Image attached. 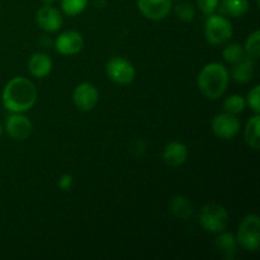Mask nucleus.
Listing matches in <instances>:
<instances>
[{
	"instance_id": "obj_1",
	"label": "nucleus",
	"mask_w": 260,
	"mask_h": 260,
	"mask_svg": "<svg viewBox=\"0 0 260 260\" xmlns=\"http://www.w3.org/2000/svg\"><path fill=\"white\" fill-rule=\"evenodd\" d=\"M3 106L13 113H22L29 111L37 101V89L35 84L27 78H13L4 86L2 95Z\"/></svg>"
},
{
	"instance_id": "obj_2",
	"label": "nucleus",
	"mask_w": 260,
	"mask_h": 260,
	"mask_svg": "<svg viewBox=\"0 0 260 260\" xmlns=\"http://www.w3.org/2000/svg\"><path fill=\"white\" fill-rule=\"evenodd\" d=\"M229 71L222 63H207L198 75V88L206 98L215 101L226 91L229 85Z\"/></svg>"
},
{
	"instance_id": "obj_3",
	"label": "nucleus",
	"mask_w": 260,
	"mask_h": 260,
	"mask_svg": "<svg viewBox=\"0 0 260 260\" xmlns=\"http://www.w3.org/2000/svg\"><path fill=\"white\" fill-rule=\"evenodd\" d=\"M233 24L226 17L220 14H210L205 23L206 40L211 45H223L233 37Z\"/></svg>"
},
{
	"instance_id": "obj_4",
	"label": "nucleus",
	"mask_w": 260,
	"mask_h": 260,
	"mask_svg": "<svg viewBox=\"0 0 260 260\" xmlns=\"http://www.w3.org/2000/svg\"><path fill=\"white\" fill-rule=\"evenodd\" d=\"M200 223L208 233H222L229 225L228 211L217 203H207L200 212Z\"/></svg>"
},
{
	"instance_id": "obj_5",
	"label": "nucleus",
	"mask_w": 260,
	"mask_h": 260,
	"mask_svg": "<svg viewBox=\"0 0 260 260\" xmlns=\"http://www.w3.org/2000/svg\"><path fill=\"white\" fill-rule=\"evenodd\" d=\"M238 244L248 251H258L260 246V218L255 213L244 217L239 226Z\"/></svg>"
},
{
	"instance_id": "obj_6",
	"label": "nucleus",
	"mask_w": 260,
	"mask_h": 260,
	"mask_svg": "<svg viewBox=\"0 0 260 260\" xmlns=\"http://www.w3.org/2000/svg\"><path fill=\"white\" fill-rule=\"evenodd\" d=\"M106 71L108 78L119 85H127L134 81L136 71L134 65L127 58L116 56L107 62Z\"/></svg>"
},
{
	"instance_id": "obj_7",
	"label": "nucleus",
	"mask_w": 260,
	"mask_h": 260,
	"mask_svg": "<svg viewBox=\"0 0 260 260\" xmlns=\"http://www.w3.org/2000/svg\"><path fill=\"white\" fill-rule=\"evenodd\" d=\"M213 134L222 140H233L240 131V121L236 114L225 112L215 116L211 122Z\"/></svg>"
},
{
	"instance_id": "obj_8",
	"label": "nucleus",
	"mask_w": 260,
	"mask_h": 260,
	"mask_svg": "<svg viewBox=\"0 0 260 260\" xmlns=\"http://www.w3.org/2000/svg\"><path fill=\"white\" fill-rule=\"evenodd\" d=\"M74 104L83 112H89L95 108L99 101L98 89L90 83H81L75 88L73 93Z\"/></svg>"
},
{
	"instance_id": "obj_9",
	"label": "nucleus",
	"mask_w": 260,
	"mask_h": 260,
	"mask_svg": "<svg viewBox=\"0 0 260 260\" xmlns=\"http://www.w3.org/2000/svg\"><path fill=\"white\" fill-rule=\"evenodd\" d=\"M5 129L13 140L23 141V140H27L32 134V122L23 114L14 113L7 118Z\"/></svg>"
},
{
	"instance_id": "obj_10",
	"label": "nucleus",
	"mask_w": 260,
	"mask_h": 260,
	"mask_svg": "<svg viewBox=\"0 0 260 260\" xmlns=\"http://www.w3.org/2000/svg\"><path fill=\"white\" fill-rule=\"evenodd\" d=\"M141 14L151 20H161L172 10V0H137Z\"/></svg>"
},
{
	"instance_id": "obj_11",
	"label": "nucleus",
	"mask_w": 260,
	"mask_h": 260,
	"mask_svg": "<svg viewBox=\"0 0 260 260\" xmlns=\"http://www.w3.org/2000/svg\"><path fill=\"white\" fill-rule=\"evenodd\" d=\"M84 46L83 36L75 30H66L56 38V51L61 55L71 56L80 52Z\"/></svg>"
},
{
	"instance_id": "obj_12",
	"label": "nucleus",
	"mask_w": 260,
	"mask_h": 260,
	"mask_svg": "<svg viewBox=\"0 0 260 260\" xmlns=\"http://www.w3.org/2000/svg\"><path fill=\"white\" fill-rule=\"evenodd\" d=\"M37 24L40 25L41 29L46 32H56L62 27V17L60 12L52 5H43L38 9L37 15H36Z\"/></svg>"
},
{
	"instance_id": "obj_13",
	"label": "nucleus",
	"mask_w": 260,
	"mask_h": 260,
	"mask_svg": "<svg viewBox=\"0 0 260 260\" xmlns=\"http://www.w3.org/2000/svg\"><path fill=\"white\" fill-rule=\"evenodd\" d=\"M188 157V149L184 144L178 141H173L165 146L164 154H162V159H164L165 164L169 167H180L184 164L185 160Z\"/></svg>"
},
{
	"instance_id": "obj_14",
	"label": "nucleus",
	"mask_w": 260,
	"mask_h": 260,
	"mask_svg": "<svg viewBox=\"0 0 260 260\" xmlns=\"http://www.w3.org/2000/svg\"><path fill=\"white\" fill-rule=\"evenodd\" d=\"M28 69H29V73L35 78H46L52 71V60L46 53H35L29 58Z\"/></svg>"
},
{
	"instance_id": "obj_15",
	"label": "nucleus",
	"mask_w": 260,
	"mask_h": 260,
	"mask_svg": "<svg viewBox=\"0 0 260 260\" xmlns=\"http://www.w3.org/2000/svg\"><path fill=\"white\" fill-rule=\"evenodd\" d=\"M233 78L236 83L246 84L254 78V60L244 56L240 61L234 63Z\"/></svg>"
},
{
	"instance_id": "obj_16",
	"label": "nucleus",
	"mask_w": 260,
	"mask_h": 260,
	"mask_svg": "<svg viewBox=\"0 0 260 260\" xmlns=\"http://www.w3.org/2000/svg\"><path fill=\"white\" fill-rule=\"evenodd\" d=\"M218 4H220L221 14L228 17H243L249 10L248 0H221Z\"/></svg>"
},
{
	"instance_id": "obj_17",
	"label": "nucleus",
	"mask_w": 260,
	"mask_h": 260,
	"mask_svg": "<svg viewBox=\"0 0 260 260\" xmlns=\"http://www.w3.org/2000/svg\"><path fill=\"white\" fill-rule=\"evenodd\" d=\"M216 248L222 254L225 259L231 260L235 258L236 250H238V241L233 234H222L216 239Z\"/></svg>"
},
{
	"instance_id": "obj_18",
	"label": "nucleus",
	"mask_w": 260,
	"mask_h": 260,
	"mask_svg": "<svg viewBox=\"0 0 260 260\" xmlns=\"http://www.w3.org/2000/svg\"><path fill=\"white\" fill-rule=\"evenodd\" d=\"M170 212L178 218H182V220H187L192 216L193 213V207L192 203L189 202L187 197L184 196H175L170 201Z\"/></svg>"
},
{
	"instance_id": "obj_19",
	"label": "nucleus",
	"mask_w": 260,
	"mask_h": 260,
	"mask_svg": "<svg viewBox=\"0 0 260 260\" xmlns=\"http://www.w3.org/2000/svg\"><path fill=\"white\" fill-rule=\"evenodd\" d=\"M259 127H260V116L255 113V116L251 117L246 123L245 128V141L251 149H260V139H259Z\"/></svg>"
},
{
	"instance_id": "obj_20",
	"label": "nucleus",
	"mask_w": 260,
	"mask_h": 260,
	"mask_svg": "<svg viewBox=\"0 0 260 260\" xmlns=\"http://www.w3.org/2000/svg\"><path fill=\"white\" fill-rule=\"evenodd\" d=\"M88 0H61L62 12L69 17H74L85 10Z\"/></svg>"
},
{
	"instance_id": "obj_21",
	"label": "nucleus",
	"mask_w": 260,
	"mask_h": 260,
	"mask_svg": "<svg viewBox=\"0 0 260 260\" xmlns=\"http://www.w3.org/2000/svg\"><path fill=\"white\" fill-rule=\"evenodd\" d=\"M222 56L226 62L236 63L245 56V51H244V47H241L239 43H230V45H228L223 48Z\"/></svg>"
},
{
	"instance_id": "obj_22",
	"label": "nucleus",
	"mask_w": 260,
	"mask_h": 260,
	"mask_svg": "<svg viewBox=\"0 0 260 260\" xmlns=\"http://www.w3.org/2000/svg\"><path fill=\"white\" fill-rule=\"evenodd\" d=\"M244 51L248 55V57L256 60L259 57L260 53V32L259 30H254L250 36L248 37L245 43Z\"/></svg>"
},
{
	"instance_id": "obj_23",
	"label": "nucleus",
	"mask_w": 260,
	"mask_h": 260,
	"mask_svg": "<svg viewBox=\"0 0 260 260\" xmlns=\"http://www.w3.org/2000/svg\"><path fill=\"white\" fill-rule=\"evenodd\" d=\"M246 102L245 99L241 95H238V94H234V95H230L225 102H223V108H225V112L231 114H239L245 109Z\"/></svg>"
},
{
	"instance_id": "obj_24",
	"label": "nucleus",
	"mask_w": 260,
	"mask_h": 260,
	"mask_svg": "<svg viewBox=\"0 0 260 260\" xmlns=\"http://www.w3.org/2000/svg\"><path fill=\"white\" fill-rule=\"evenodd\" d=\"M175 14L183 22H190L196 15V9L190 3L182 2L175 7Z\"/></svg>"
},
{
	"instance_id": "obj_25",
	"label": "nucleus",
	"mask_w": 260,
	"mask_h": 260,
	"mask_svg": "<svg viewBox=\"0 0 260 260\" xmlns=\"http://www.w3.org/2000/svg\"><path fill=\"white\" fill-rule=\"evenodd\" d=\"M246 104L253 109L255 113L260 112V86L255 85L248 94V99H246Z\"/></svg>"
},
{
	"instance_id": "obj_26",
	"label": "nucleus",
	"mask_w": 260,
	"mask_h": 260,
	"mask_svg": "<svg viewBox=\"0 0 260 260\" xmlns=\"http://www.w3.org/2000/svg\"><path fill=\"white\" fill-rule=\"evenodd\" d=\"M196 3H197V7L202 10V13L210 15L217 9L220 0H196Z\"/></svg>"
},
{
	"instance_id": "obj_27",
	"label": "nucleus",
	"mask_w": 260,
	"mask_h": 260,
	"mask_svg": "<svg viewBox=\"0 0 260 260\" xmlns=\"http://www.w3.org/2000/svg\"><path fill=\"white\" fill-rule=\"evenodd\" d=\"M73 177H71L70 174H63L62 177L58 179V187H60V189L62 190H69L71 188V185H73Z\"/></svg>"
},
{
	"instance_id": "obj_28",
	"label": "nucleus",
	"mask_w": 260,
	"mask_h": 260,
	"mask_svg": "<svg viewBox=\"0 0 260 260\" xmlns=\"http://www.w3.org/2000/svg\"><path fill=\"white\" fill-rule=\"evenodd\" d=\"M41 2H42L43 4H46V5H52L53 3L56 2V0H41Z\"/></svg>"
},
{
	"instance_id": "obj_29",
	"label": "nucleus",
	"mask_w": 260,
	"mask_h": 260,
	"mask_svg": "<svg viewBox=\"0 0 260 260\" xmlns=\"http://www.w3.org/2000/svg\"><path fill=\"white\" fill-rule=\"evenodd\" d=\"M2 135H3V126L2 123H0V137H2Z\"/></svg>"
}]
</instances>
